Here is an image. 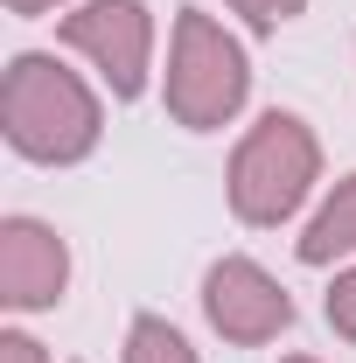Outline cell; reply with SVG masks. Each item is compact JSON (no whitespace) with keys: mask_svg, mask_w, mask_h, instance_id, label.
Instances as JSON below:
<instances>
[{"mask_svg":"<svg viewBox=\"0 0 356 363\" xmlns=\"http://www.w3.org/2000/svg\"><path fill=\"white\" fill-rule=\"evenodd\" d=\"M0 140L28 168H84L105 147V91L63 49H14L0 70Z\"/></svg>","mask_w":356,"mask_h":363,"instance_id":"6da1fadb","label":"cell"},{"mask_svg":"<svg viewBox=\"0 0 356 363\" xmlns=\"http://www.w3.org/2000/svg\"><path fill=\"white\" fill-rule=\"evenodd\" d=\"M321 168H328L321 161V133L301 112L272 105L238 133L230 161H223V210L245 230H287V224H301L314 210V196L328 189Z\"/></svg>","mask_w":356,"mask_h":363,"instance_id":"7a4b0ae2","label":"cell"},{"mask_svg":"<svg viewBox=\"0 0 356 363\" xmlns=\"http://www.w3.org/2000/svg\"><path fill=\"white\" fill-rule=\"evenodd\" d=\"M245 105H252V49H245V35L210 7H175L168 56H161V112H168V126L210 140L223 126H238Z\"/></svg>","mask_w":356,"mask_h":363,"instance_id":"3957f363","label":"cell"},{"mask_svg":"<svg viewBox=\"0 0 356 363\" xmlns=\"http://www.w3.org/2000/svg\"><path fill=\"white\" fill-rule=\"evenodd\" d=\"M56 49L77 56L112 105L161 91V21L147 0H77L70 14H56Z\"/></svg>","mask_w":356,"mask_h":363,"instance_id":"277c9868","label":"cell"},{"mask_svg":"<svg viewBox=\"0 0 356 363\" xmlns=\"http://www.w3.org/2000/svg\"><path fill=\"white\" fill-rule=\"evenodd\" d=\"M196 301H203V321H210V335L230 342V350H266L279 342L287 328H294V294H287V279L272 266H259L252 252H223L203 266V286H196Z\"/></svg>","mask_w":356,"mask_h":363,"instance_id":"5b68a950","label":"cell"},{"mask_svg":"<svg viewBox=\"0 0 356 363\" xmlns=\"http://www.w3.org/2000/svg\"><path fill=\"white\" fill-rule=\"evenodd\" d=\"M70 238L49 224V217H28V210H7L0 217V315L7 321H35L56 315L70 301Z\"/></svg>","mask_w":356,"mask_h":363,"instance_id":"8992f818","label":"cell"},{"mask_svg":"<svg viewBox=\"0 0 356 363\" xmlns=\"http://www.w3.org/2000/svg\"><path fill=\"white\" fill-rule=\"evenodd\" d=\"M294 259L308 272H335L356 259V168L314 196V210L301 217V238H294Z\"/></svg>","mask_w":356,"mask_h":363,"instance_id":"52a82bcc","label":"cell"},{"mask_svg":"<svg viewBox=\"0 0 356 363\" xmlns=\"http://www.w3.org/2000/svg\"><path fill=\"white\" fill-rule=\"evenodd\" d=\"M119 363H203L196 357V342L182 335L168 315H154V308H140L126 321V342H119Z\"/></svg>","mask_w":356,"mask_h":363,"instance_id":"ba28073f","label":"cell"},{"mask_svg":"<svg viewBox=\"0 0 356 363\" xmlns=\"http://www.w3.org/2000/svg\"><path fill=\"white\" fill-rule=\"evenodd\" d=\"M223 14L245 28V35H279L308 14V0H223Z\"/></svg>","mask_w":356,"mask_h":363,"instance_id":"9c48e42d","label":"cell"},{"mask_svg":"<svg viewBox=\"0 0 356 363\" xmlns=\"http://www.w3.org/2000/svg\"><path fill=\"white\" fill-rule=\"evenodd\" d=\"M321 321H328V328H335V335H343V342L356 350V259L328 272V294H321Z\"/></svg>","mask_w":356,"mask_h":363,"instance_id":"30bf717a","label":"cell"},{"mask_svg":"<svg viewBox=\"0 0 356 363\" xmlns=\"http://www.w3.org/2000/svg\"><path fill=\"white\" fill-rule=\"evenodd\" d=\"M0 363H56V357H49L21 321H7V328H0Z\"/></svg>","mask_w":356,"mask_h":363,"instance_id":"8fae6325","label":"cell"},{"mask_svg":"<svg viewBox=\"0 0 356 363\" xmlns=\"http://www.w3.org/2000/svg\"><path fill=\"white\" fill-rule=\"evenodd\" d=\"M0 7H7L14 21H43V14H70L77 0H0Z\"/></svg>","mask_w":356,"mask_h":363,"instance_id":"7c38bea8","label":"cell"},{"mask_svg":"<svg viewBox=\"0 0 356 363\" xmlns=\"http://www.w3.org/2000/svg\"><path fill=\"white\" fill-rule=\"evenodd\" d=\"M279 363H321V357H279Z\"/></svg>","mask_w":356,"mask_h":363,"instance_id":"4fadbf2b","label":"cell"},{"mask_svg":"<svg viewBox=\"0 0 356 363\" xmlns=\"http://www.w3.org/2000/svg\"><path fill=\"white\" fill-rule=\"evenodd\" d=\"M350 56H356V43H350Z\"/></svg>","mask_w":356,"mask_h":363,"instance_id":"5bb4252c","label":"cell"}]
</instances>
